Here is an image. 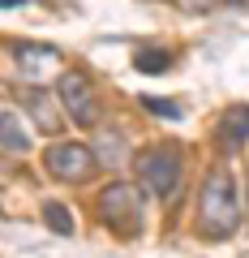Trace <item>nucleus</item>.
I'll return each instance as SVG.
<instances>
[{
  "label": "nucleus",
  "mask_w": 249,
  "mask_h": 258,
  "mask_svg": "<svg viewBox=\"0 0 249 258\" xmlns=\"http://www.w3.org/2000/svg\"><path fill=\"white\" fill-rule=\"evenodd\" d=\"M60 103H65L69 116H73L77 125H86V129L99 120L95 86H91V78H86V74H65V78H60Z\"/></svg>",
  "instance_id": "39448f33"
},
{
  "label": "nucleus",
  "mask_w": 249,
  "mask_h": 258,
  "mask_svg": "<svg viewBox=\"0 0 249 258\" xmlns=\"http://www.w3.org/2000/svg\"><path fill=\"white\" fill-rule=\"evenodd\" d=\"M43 224H47L52 232H60V237L73 232V215H69V207H60V203H47V207H43Z\"/></svg>",
  "instance_id": "9d476101"
},
{
  "label": "nucleus",
  "mask_w": 249,
  "mask_h": 258,
  "mask_svg": "<svg viewBox=\"0 0 249 258\" xmlns=\"http://www.w3.org/2000/svg\"><path fill=\"white\" fill-rule=\"evenodd\" d=\"M138 176H142V185H146L155 198H168V194L176 189V181H181V151L176 147H150V151H142V159H138Z\"/></svg>",
  "instance_id": "7ed1b4c3"
},
{
  "label": "nucleus",
  "mask_w": 249,
  "mask_h": 258,
  "mask_svg": "<svg viewBox=\"0 0 249 258\" xmlns=\"http://www.w3.org/2000/svg\"><path fill=\"white\" fill-rule=\"evenodd\" d=\"M198 224L206 237H232L240 224V198H236V181L228 168H215L202 185V203H198Z\"/></svg>",
  "instance_id": "f257e3e1"
},
{
  "label": "nucleus",
  "mask_w": 249,
  "mask_h": 258,
  "mask_svg": "<svg viewBox=\"0 0 249 258\" xmlns=\"http://www.w3.org/2000/svg\"><path fill=\"white\" fill-rule=\"evenodd\" d=\"M43 164H47V172H52L56 181L77 185V181H86V176L99 168V155H95L91 147H82V142H56V147H47Z\"/></svg>",
  "instance_id": "20e7f679"
},
{
  "label": "nucleus",
  "mask_w": 249,
  "mask_h": 258,
  "mask_svg": "<svg viewBox=\"0 0 249 258\" xmlns=\"http://www.w3.org/2000/svg\"><path fill=\"white\" fill-rule=\"evenodd\" d=\"M232 5H249V0H232Z\"/></svg>",
  "instance_id": "4468645a"
},
{
  "label": "nucleus",
  "mask_w": 249,
  "mask_h": 258,
  "mask_svg": "<svg viewBox=\"0 0 249 258\" xmlns=\"http://www.w3.org/2000/svg\"><path fill=\"white\" fill-rule=\"evenodd\" d=\"M18 74H22V82H30V86L52 82V78L60 74V52L47 47V43H22L18 47Z\"/></svg>",
  "instance_id": "423d86ee"
},
{
  "label": "nucleus",
  "mask_w": 249,
  "mask_h": 258,
  "mask_svg": "<svg viewBox=\"0 0 249 258\" xmlns=\"http://www.w3.org/2000/svg\"><path fill=\"white\" fill-rule=\"evenodd\" d=\"M142 103H146L150 112H159V116H181V108H176V103H168V99H150V95H146Z\"/></svg>",
  "instance_id": "f8f14e48"
},
{
  "label": "nucleus",
  "mask_w": 249,
  "mask_h": 258,
  "mask_svg": "<svg viewBox=\"0 0 249 258\" xmlns=\"http://www.w3.org/2000/svg\"><path fill=\"white\" fill-rule=\"evenodd\" d=\"M99 220L108 224L112 232H120V237H138L142 220H146L142 194L133 189V185H108V189L99 194Z\"/></svg>",
  "instance_id": "f03ea898"
},
{
  "label": "nucleus",
  "mask_w": 249,
  "mask_h": 258,
  "mask_svg": "<svg viewBox=\"0 0 249 258\" xmlns=\"http://www.w3.org/2000/svg\"><path fill=\"white\" fill-rule=\"evenodd\" d=\"M0 147H9V151H30L26 120H22L18 112H5V116H0Z\"/></svg>",
  "instance_id": "6e6552de"
},
{
  "label": "nucleus",
  "mask_w": 249,
  "mask_h": 258,
  "mask_svg": "<svg viewBox=\"0 0 249 258\" xmlns=\"http://www.w3.org/2000/svg\"><path fill=\"white\" fill-rule=\"evenodd\" d=\"M30 103H35V116H39V129H47V134H56V129H60V120L52 116V108H47V103H43V95H35V99H30Z\"/></svg>",
  "instance_id": "9b49d317"
},
{
  "label": "nucleus",
  "mask_w": 249,
  "mask_h": 258,
  "mask_svg": "<svg viewBox=\"0 0 249 258\" xmlns=\"http://www.w3.org/2000/svg\"><path fill=\"white\" fill-rule=\"evenodd\" d=\"M194 5H198V9H206V5H211V0H194Z\"/></svg>",
  "instance_id": "ddd939ff"
},
{
  "label": "nucleus",
  "mask_w": 249,
  "mask_h": 258,
  "mask_svg": "<svg viewBox=\"0 0 249 258\" xmlns=\"http://www.w3.org/2000/svg\"><path fill=\"white\" fill-rule=\"evenodd\" d=\"M133 64H138L142 74H163L168 64H172V56H168L163 47H142V52L133 56Z\"/></svg>",
  "instance_id": "1a4fd4ad"
},
{
  "label": "nucleus",
  "mask_w": 249,
  "mask_h": 258,
  "mask_svg": "<svg viewBox=\"0 0 249 258\" xmlns=\"http://www.w3.org/2000/svg\"><path fill=\"white\" fill-rule=\"evenodd\" d=\"M215 138H219L223 151H240L249 142V108L245 103H232V108L219 116V134H215Z\"/></svg>",
  "instance_id": "0eeeda50"
}]
</instances>
